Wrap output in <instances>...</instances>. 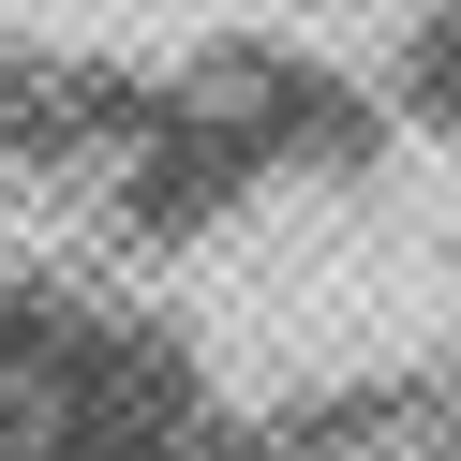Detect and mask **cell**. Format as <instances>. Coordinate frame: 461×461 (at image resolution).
I'll list each match as a JSON object with an SVG mask.
<instances>
[{
    "label": "cell",
    "instance_id": "cell-1",
    "mask_svg": "<svg viewBox=\"0 0 461 461\" xmlns=\"http://www.w3.org/2000/svg\"><path fill=\"white\" fill-rule=\"evenodd\" d=\"M387 104H402L417 134H447V149H461V0H431L417 31L387 45Z\"/></svg>",
    "mask_w": 461,
    "mask_h": 461
}]
</instances>
